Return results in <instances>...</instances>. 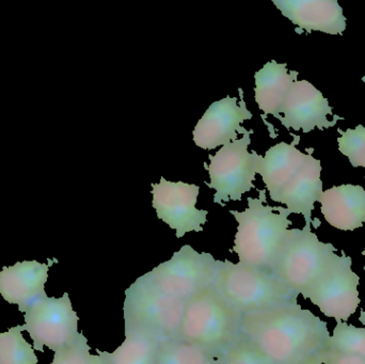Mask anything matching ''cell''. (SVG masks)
I'll list each match as a JSON object with an SVG mask.
<instances>
[{
    "instance_id": "cell-1",
    "label": "cell",
    "mask_w": 365,
    "mask_h": 364,
    "mask_svg": "<svg viewBox=\"0 0 365 364\" xmlns=\"http://www.w3.org/2000/svg\"><path fill=\"white\" fill-rule=\"evenodd\" d=\"M327 323L297 303L259 313L240 322V338L255 346L272 364H299L326 350Z\"/></svg>"
},
{
    "instance_id": "cell-2",
    "label": "cell",
    "mask_w": 365,
    "mask_h": 364,
    "mask_svg": "<svg viewBox=\"0 0 365 364\" xmlns=\"http://www.w3.org/2000/svg\"><path fill=\"white\" fill-rule=\"evenodd\" d=\"M259 194L257 199L249 197L244 212L230 211L238 222L231 251L237 254L238 264L272 273L281 244L293 222L285 207L264 204L265 190H259Z\"/></svg>"
},
{
    "instance_id": "cell-3",
    "label": "cell",
    "mask_w": 365,
    "mask_h": 364,
    "mask_svg": "<svg viewBox=\"0 0 365 364\" xmlns=\"http://www.w3.org/2000/svg\"><path fill=\"white\" fill-rule=\"evenodd\" d=\"M212 288L242 316L298 303L274 274L229 260L219 261Z\"/></svg>"
},
{
    "instance_id": "cell-4",
    "label": "cell",
    "mask_w": 365,
    "mask_h": 364,
    "mask_svg": "<svg viewBox=\"0 0 365 364\" xmlns=\"http://www.w3.org/2000/svg\"><path fill=\"white\" fill-rule=\"evenodd\" d=\"M242 314L212 286L186 301L179 338L219 358L240 338Z\"/></svg>"
},
{
    "instance_id": "cell-5",
    "label": "cell",
    "mask_w": 365,
    "mask_h": 364,
    "mask_svg": "<svg viewBox=\"0 0 365 364\" xmlns=\"http://www.w3.org/2000/svg\"><path fill=\"white\" fill-rule=\"evenodd\" d=\"M186 301L165 294L138 278L125 292L123 303L125 336L160 344L177 340Z\"/></svg>"
},
{
    "instance_id": "cell-6",
    "label": "cell",
    "mask_w": 365,
    "mask_h": 364,
    "mask_svg": "<svg viewBox=\"0 0 365 364\" xmlns=\"http://www.w3.org/2000/svg\"><path fill=\"white\" fill-rule=\"evenodd\" d=\"M336 250L332 244L319 241L311 227L291 229L283 239L272 273L299 296L317 280L326 261Z\"/></svg>"
},
{
    "instance_id": "cell-7",
    "label": "cell",
    "mask_w": 365,
    "mask_h": 364,
    "mask_svg": "<svg viewBox=\"0 0 365 364\" xmlns=\"http://www.w3.org/2000/svg\"><path fill=\"white\" fill-rule=\"evenodd\" d=\"M219 260L207 252L182 246L173 258L156 266L141 279L165 294L187 301L204 288L212 286Z\"/></svg>"
},
{
    "instance_id": "cell-8",
    "label": "cell",
    "mask_w": 365,
    "mask_h": 364,
    "mask_svg": "<svg viewBox=\"0 0 365 364\" xmlns=\"http://www.w3.org/2000/svg\"><path fill=\"white\" fill-rule=\"evenodd\" d=\"M353 260L344 251L342 256L330 254L319 277L302 294L310 299L327 318L346 323L359 307L360 277L351 269Z\"/></svg>"
},
{
    "instance_id": "cell-9",
    "label": "cell",
    "mask_w": 365,
    "mask_h": 364,
    "mask_svg": "<svg viewBox=\"0 0 365 364\" xmlns=\"http://www.w3.org/2000/svg\"><path fill=\"white\" fill-rule=\"evenodd\" d=\"M251 134L253 130H248L242 138L223 145L215 155H208L210 183L206 184L216 190L214 202L217 204L225 207L223 203L227 201H240L242 194L255 188L253 182L263 156L255 151L249 153Z\"/></svg>"
},
{
    "instance_id": "cell-10",
    "label": "cell",
    "mask_w": 365,
    "mask_h": 364,
    "mask_svg": "<svg viewBox=\"0 0 365 364\" xmlns=\"http://www.w3.org/2000/svg\"><path fill=\"white\" fill-rule=\"evenodd\" d=\"M23 331H28L34 350L44 352V346L53 352L68 348L78 339V316L73 310L68 293L60 298L45 296L24 313Z\"/></svg>"
},
{
    "instance_id": "cell-11",
    "label": "cell",
    "mask_w": 365,
    "mask_h": 364,
    "mask_svg": "<svg viewBox=\"0 0 365 364\" xmlns=\"http://www.w3.org/2000/svg\"><path fill=\"white\" fill-rule=\"evenodd\" d=\"M152 205L158 217L175 231L178 239H181L186 233L203 231L208 212L195 207L199 186L167 181L162 177L160 183L152 184Z\"/></svg>"
},
{
    "instance_id": "cell-12",
    "label": "cell",
    "mask_w": 365,
    "mask_h": 364,
    "mask_svg": "<svg viewBox=\"0 0 365 364\" xmlns=\"http://www.w3.org/2000/svg\"><path fill=\"white\" fill-rule=\"evenodd\" d=\"M240 93L242 98L240 103L237 98L227 95L208 107L193 130V141L197 147L214 150L236 140L237 132L245 135L248 132L242 123L252 119L253 115L247 108L242 89Z\"/></svg>"
},
{
    "instance_id": "cell-13",
    "label": "cell",
    "mask_w": 365,
    "mask_h": 364,
    "mask_svg": "<svg viewBox=\"0 0 365 364\" xmlns=\"http://www.w3.org/2000/svg\"><path fill=\"white\" fill-rule=\"evenodd\" d=\"M281 113L283 117L280 118V121L285 128L302 130L304 132H311L315 128L321 130L332 128L340 119L338 118L332 122L328 120L327 115H332L329 102L319 90L307 80H296L292 85Z\"/></svg>"
},
{
    "instance_id": "cell-14",
    "label": "cell",
    "mask_w": 365,
    "mask_h": 364,
    "mask_svg": "<svg viewBox=\"0 0 365 364\" xmlns=\"http://www.w3.org/2000/svg\"><path fill=\"white\" fill-rule=\"evenodd\" d=\"M49 264L38 261L19 262L0 271V295L25 313L38 299L47 296L44 286L48 279Z\"/></svg>"
},
{
    "instance_id": "cell-15",
    "label": "cell",
    "mask_w": 365,
    "mask_h": 364,
    "mask_svg": "<svg viewBox=\"0 0 365 364\" xmlns=\"http://www.w3.org/2000/svg\"><path fill=\"white\" fill-rule=\"evenodd\" d=\"M294 25L307 32L338 36L346 29V17L336 0H272Z\"/></svg>"
},
{
    "instance_id": "cell-16",
    "label": "cell",
    "mask_w": 365,
    "mask_h": 364,
    "mask_svg": "<svg viewBox=\"0 0 365 364\" xmlns=\"http://www.w3.org/2000/svg\"><path fill=\"white\" fill-rule=\"evenodd\" d=\"M322 166L319 160L311 154L289 184L281 192L277 202L287 205L289 214H302L306 226L319 228L321 224L312 220L315 202H319L323 194V182L321 180Z\"/></svg>"
},
{
    "instance_id": "cell-17",
    "label": "cell",
    "mask_w": 365,
    "mask_h": 364,
    "mask_svg": "<svg viewBox=\"0 0 365 364\" xmlns=\"http://www.w3.org/2000/svg\"><path fill=\"white\" fill-rule=\"evenodd\" d=\"M322 214L330 226L354 231L365 222V189L360 185L334 186L322 194Z\"/></svg>"
},
{
    "instance_id": "cell-18",
    "label": "cell",
    "mask_w": 365,
    "mask_h": 364,
    "mask_svg": "<svg viewBox=\"0 0 365 364\" xmlns=\"http://www.w3.org/2000/svg\"><path fill=\"white\" fill-rule=\"evenodd\" d=\"M295 142H280L266 152L259 160L257 173L261 175L272 201L277 202L285 186L299 171L308 154L296 149Z\"/></svg>"
},
{
    "instance_id": "cell-19",
    "label": "cell",
    "mask_w": 365,
    "mask_h": 364,
    "mask_svg": "<svg viewBox=\"0 0 365 364\" xmlns=\"http://www.w3.org/2000/svg\"><path fill=\"white\" fill-rule=\"evenodd\" d=\"M297 77L298 72H289L287 63H277L274 60L267 62L255 75V98L259 108L266 115L280 120L283 103Z\"/></svg>"
},
{
    "instance_id": "cell-20",
    "label": "cell",
    "mask_w": 365,
    "mask_h": 364,
    "mask_svg": "<svg viewBox=\"0 0 365 364\" xmlns=\"http://www.w3.org/2000/svg\"><path fill=\"white\" fill-rule=\"evenodd\" d=\"M158 343L145 338L125 336L123 343L113 353L96 350L106 364H155Z\"/></svg>"
},
{
    "instance_id": "cell-21",
    "label": "cell",
    "mask_w": 365,
    "mask_h": 364,
    "mask_svg": "<svg viewBox=\"0 0 365 364\" xmlns=\"http://www.w3.org/2000/svg\"><path fill=\"white\" fill-rule=\"evenodd\" d=\"M216 358L199 346L181 340L158 344L155 364H215Z\"/></svg>"
},
{
    "instance_id": "cell-22",
    "label": "cell",
    "mask_w": 365,
    "mask_h": 364,
    "mask_svg": "<svg viewBox=\"0 0 365 364\" xmlns=\"http://www.w3.org/2000/svg\"><path fill=\"white\" fill-rule=\"evenodd\" d=\"M21 325L0 333V364H38L34 348L21 336Z\"/></svg>"
},
{
    "instance_id": "cell-23",
    "label": "cell",
    "mask_w": 365,
    "mask_h": 364,
    "mask_svg": "<svg viewBox=\"0 0 365 364\" xmlns=\"http://www.w3.org/2000/svg\"><path fill=\"white\" fill-rule=\"evenodd\" d=\"M332 337L326 348L341 354L353 355L365 359V328H357L347 323L336 322Z\"/></svg>"
},
{
    "instance_id": "cell-24",
    "label": "cell",
    "mask_w": 365,
    "mask_h": 364,
    "mask_svg": "<svg viewBox=\"0 0 365 364\" xmlns=\"http://www.w3.org/2000/svg\"><path fill=\"white\" fill-rule=\"evenodd\" d=\"M341 137L338 138L339 150L343 155L349 158L351 166L365 168V128L358 125L346 132L339 130Z\"/></svg>"
},
{
    "instance_id": "cell-25",
    "label": "cell",
    "mask_w": 365,
    "mask_h": 364,
    "mask_svg": "<svg viewBox=\"0 0 365 364\" xmlns=\"http://www.w3.org/2000/svg\"><path fill=\"white\" fill-rule=\"evenodd\" d=\"M219 358L225 364H272L255 346L240 338Z\"/></svg>"
},
{
    "instance_id": "cell-26",
    "label": "cell",
    "mask_w": 365,
    "mask_h": 364,
    "mask_svg": "<svg viewBox=\"0 0 365 364\" xmlns=\"http://www.w3.org/2000/svg\"><path fill=\"white\" fill-rule=\"evenodd\" d=\"M90 350L91 348L88 344L87 338L81 333L74 343L55 353L51 364H91Z\"/></svg>"
},
{
    "instance_id": "cell-27",
    "label": "cell",
    "mask_w": 365,
    "mask_h": 364,
    "mask_svg": "<svg viewBox=\"0 0 365 364\" xmlns=\"http://www.w3.org/2000/svg\"><path fill=\"white\" fill-rule=\"evenodd\" d=\"M319 358L323 364H365V359L361 357L341 354L327 348L319 353Z\"/></svg>"
},
{
    "instance_id": "cell-28",
    "label": "cell",
    "mask_w": 365,
    "mask_h": 364,
    "mask_svg": "<svg viewBox=\"0 0 365 364\" xmlns=\"http://www.w3.org/2000/svg\"><path fill=\"white\" fill-rule=\"evenodd\" d=\"M299 364H323L322 361L319 360V354L314 355V356L310 357V358L307 359L306 361Z\"/></svg>"
},
{
    "instance_id": "cell-29",
    "label": "cell",
    "mask_w": 365,
    "mask_h": 364,
    "mask_svg": "<svg viewBox=\"0 0 365 364\" xmlns=\"http://www.w3.org/2000/svg\"><path fill=\"white\" fill-rule=\"evenodd\" d=\"M91 364H106V363H105L104 358L101 356V354L98 353V355H92Z\"/></svg>"
},
{
    "instance_id": "cell-30",
    "label": "cell",
    "mask_w": 365,
    "mask_h": 364,
    "mask_svg": "<svg viewBox=\"0 0 365 364\" xmlns=\"http://www.w3.org/2000/svg\"><path fill=\"white\" fill-rule=\"evenodd\" d=\"M359 321L360 323H361V324H364L365 326V311H361V314H360Z\"/></svg>"
},
{
    "instance_id": "cell-31",
    "label": "cell",
    "mask_w": 365,
    "mask_h": 364,
    "mask_svg": "<svg viewBox=\"0 0 365 364\" xmlns=\"http://www.w3.org/2000/svg\"><path fill=\"white\" fill-rule=\"evenodd\" d=\"M215 364H225V363H223L222 359L217 358L216 361H215Z\"/></svg>"
},
{
    "instance_id": "cell-32",
    "label": "cell",
    "mask_w": 365,
    "mask_h": 364,
    "mask_svg": "<svg viewBox=\"0 0 365 364\" xmlns=\"http://www.w3.org/2000/svg\"><path fill=\"white\" fill-rule=\"evenodd\" d=\"M362 254H364V256H365V249L364 250V252H362ZM364 271H365V266H364Z\"/></svg>"
},
{
    "instance_id": "cell-33",
    "label": "cell",
    "mask_w": 365,
    "mask_h": 364,
    "mask_svg": "<svg viewBox=\"0 0 365 364\" xmlns=\"http://www.w3.org/2000/svg\"><path fill=\"white\" fill-rule=\"evenodd\" d=\"M364 80L365 81V77H364Z\"/></svg>"
}]
</instances>
